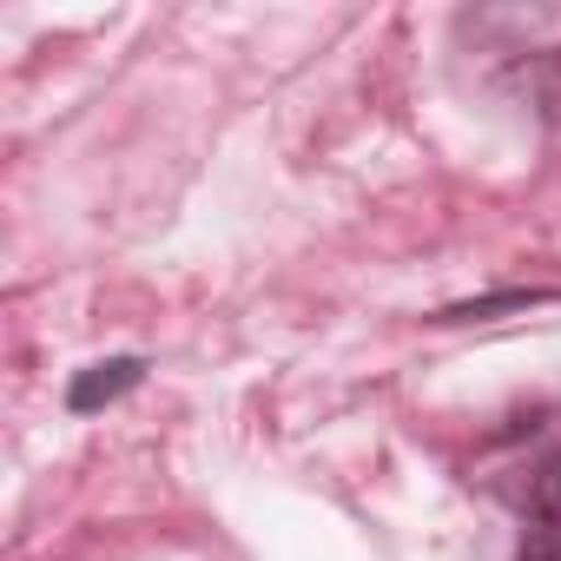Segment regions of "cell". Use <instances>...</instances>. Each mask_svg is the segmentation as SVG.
Here are the masks:
<instances>
[{
	"label": "cell",
	"instance_id": "cell-1",
	"mask_svg": "<svg viewBox=\"0 0 561 561\" xmlns=\"http://www.w3.org/2000/svg\"><path fill=\"white\" fill-rule=\"evenodd\" d=\"M139 377H146V357H106V364H87V370L67 383V410H73V416H93V410L119 403L126 390H139Z\"/></svg>",
	"mask_w": 561,
	"mask_h": 561
},
{
	"label": "cell",
	"instance_id": "cell-2",
	"mask_svg": "<svg viewBox=\"0 0 561 561\" xmlns=\"http://www.w3.org/2000/svg\"><path fill=\"white\" fill-rule=\"evenodd\" d=\"M522 535L561 541V449L528 469V489H522Z\"/></svg>",
	"mask_w": 561,
	"mask_h": 561
},
{
	"label": "cell",
	"instance_id": "cell-3",
	"mask_svg": "<svg viewBox=\"0 0 561 561\" xmlns=\"http://www.w3.org/2000/svg\"><path fill=\"white\" fill-rule=\"evenodd\" d=\"M528 305H554V291H548V285H528V291L469 298V305H449V311H436V324H482V318H502V311H528Z\"/></svg>",
	"mask_w": 561,
	"mask_h": 561
},
{
	"label": "cell",
	"instance_id": "cell-4",
	"mask_svg": "<svg viewBox=\"0 0 561 561\" xmlns=\"http://www.w3.org/2000/svg\"><path fill=\"white\" fill-rule=\"evenodd\" d=\"M515 561H561V541H541V535H522Z\"/></svg>",
	"mask_w": 561,
	"mask_h": 561
}]
</instances>
